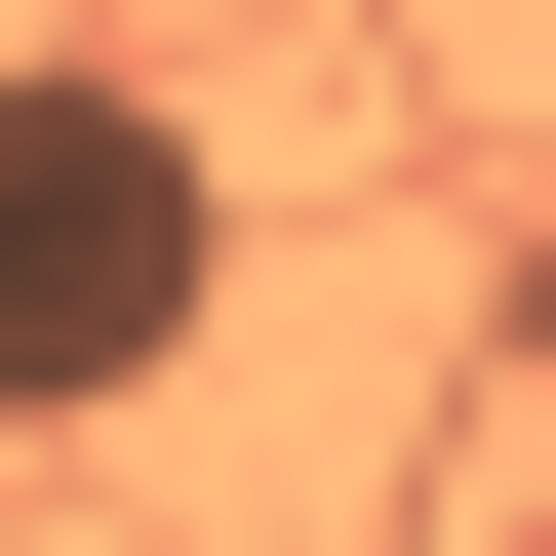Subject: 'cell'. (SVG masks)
I'll use <instances>...</instances> for the list:
<instances>
[{
    "label": "cell",
    "mask_w": 556,
    "mask_h": 556,
    "mask_svg": "<svg viewBox=\"0 0 556 556\" xmlns=\"http://www.w3.org/2000/svg\"><path fill=\"white\" fill-rule=\"evenodd\" d=\"M199 318H239V160L40 40V80H0V438H119Z\"/></svg>",
    "instance_id": "6da1fadb"
}]
</instances>
